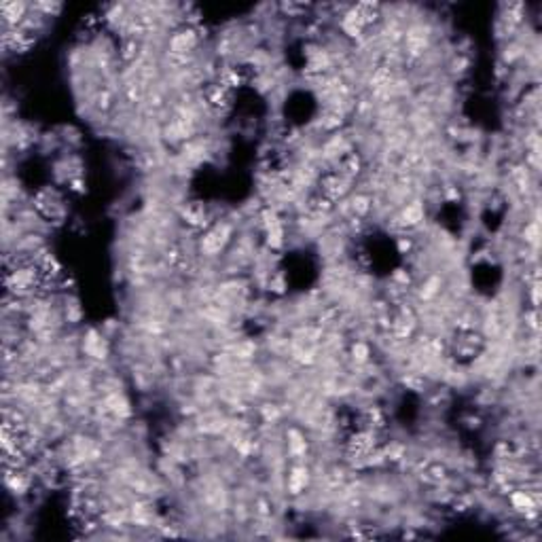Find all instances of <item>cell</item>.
<instances>
[{
    "instance_id": "cell-17",
    "label": "cell",
    "mask_w": 542,
    "mask_h": 542,
    "mask_svg": "<svg viewBox=\"0 0 542 542\" xmlns=\"http://www.w3.org/2000/svg\"><path fill=\"white\" fill-rule=\"evenodd\" d=\"M284 275H275V277H271V282H269V288L273 290V292H282L284 290Z\"/></svg>"
},
{
    "instance_id": "cell-6",
    "label": "cell",
    "mask_w": 542,
    "mask_h": 542,
    "mask_svg": "<svg viewBox=\"0 0 542 542\" xmlns=\"http://www.w3.org/2000/svg\"><path fill=\"white\" fill-rule=\"evenodd\" d=\"M85 352L94 358H104L106 356V345H104V341L96 333H89V339L85 341Z\"/></svg>"
},
{
    "instance_id": "cell-16",
    "label": "cell",
    "mask_w": 542,
    "mask_h": 542,
    "mask_svg": "<svg viewBox=\"0 0 542 542\" xmlns=\"http://www.w3.org/2000/svg\"><path fill=\"white\" fill-rule=\"evenodd\" d=\"M396 246H398V252H400V254H409V252H411V248H413V244H411V239H409V237H398Z\"/></svg>"
},
{
    "instance_id": "cell-11",
    "label": "cell",
    "mask_w": 542,
    "mask_h": 542,
    "mask_svg": "<svg viewBox=\"0 0 542 542\" xmlns=\"http://www.w3.org/2000/svg\"><path fill=\"white\" fill-rule=\"evenodd\" d=\"M203 218H205V214L199 205H189L184 210V220L189 225H203Z\"/></svg>"
},
{
    "instance_id": "cell-10",
    "label": "cell",
    "mask_w": 542,
    "mask_h": 542,
    "mask_svg": "<svg viewBox=\"0 0 542 542\" xmlns=\"http://www.w3.org/2000/svg\"><path fill=\"white\" fill-rule=\"evenodd\" d=\"M362 170V161L358 155H347V159L343 161V174L345 176H356V174Z\"/></svg>"
},
{
    "instance_id": "cell-2",
    "label": "cell",
    "mask_w": 542,
    "mask_h": 542,
    "mask_svg": "<svg viewBox=\"0 0 542 542\" xmlns=\"http://www.w3.org/2000/svg\"><path fill=\"white\" fill-rule=\"evenodd\" d=\"M511 502H513V509H517L519 513H526L528 517L530 515H536V498L530 494V492H521V489H517V492H511Z\"/></svg>"
},
{
    "instance_id": "cell-18",
    "label": "cell",
    "mask_w": 542,
    "mask_h": 542,
    "mask_svg": "<svg viewBox=\"0 0 542 542\" xmlns=\"http://www.w3.org/2000/svg\"><path fill=\"white\" fill-rule=\"evenodd\" d=\"M526 239L528 241H536L538 239V225L536 222H532V225L526 227Z\"/></svg>"
},
{
    "instance_id": "cell-4",
    "label": "cell",
    "mask_w": 542,
    "mask_h": 542,
    "mask_svg": "<svg viewBox=\"0 0 542 542\" xmlns=\"http://www.w3.org/2000/svg\"><path fill=\"white\" fill-rule=\"evenodd\" d=\"M307 481H309V470H307L305 466H296V468H292L290 479H288L290 492H292V494H301V492H303V487L307 485Z\"/></svg>"
},
{
    "instance_id": "cell-9",
    "label": "cell",
    "mask_w": 542,
    "mask_h": 542,
    "mask_svg": "<svg viewBox=\"0 0 542 542\" xmlns=\"http://www.w3.org/2000/svg\"><path fill=\"white\" fill-rule=\"evenodd\" d=\"M267 241L271 248H279L284 244V229H282V222L275 225V227H269L267 229Z\"/></svg>"
},
{
    "instance_id": "cell-13",
    "label": "cell",
    "mask_w": 542,
    "mask_h": 542,
    "mask_svg": "<svg viewBox=\"0 0 542 542\" xmlns=\"http://www.w3.org/2000/svg\"><path fill=\"white\" fill-rule=\"evenodd\" d=\"M439 288H441V279L436 277V275H432L428 282L424 284V288H422V296H424V299H432V296L439 292Z\"/></svg>"
},
{
    "instance_id": "cell-14",
    "label": "cell",
    "mask_w": 542,
    "mask_h": 542,
    "mask_svg": "<svg viewBox=\"0 0 542 542\" xmlns=\"http://www.w3.org/2000/svg\"><path fill=\"white\" fill-rule=\"evenodd\" d=\"M371 201H369V197H364V195H356L354 197V201H352V208H354V212L356 214H366L369 212V205Z\"/></svg>"
},
{
    "instance_id": "cell-15",
    "label": "cell",
    "mask_w": 542,
    "mask_h": 542,
    "mask_svg": "<svg viewBox=\"0 0 542 542\" xmlns=\"http://www.w3.org/2000/svg\"><path fill=\"white\" fill-rule=\"evenodd\" d=\"M136 53H138V43H136L134 39H129V41L123 45V53H121V55H123V60L129 62V60L136 58Z\"/></svg>"
},
{
    "instance_id": "cell-7",
    "label": "cell",
    "mask_w": 542,
    "mask_h": 542,
    "mask_svg": "<svg viewBox=\"0 0 542 542\" xmlns=\"http://www.w3.org/2000/svg\"><path fill=\"white\" fill-rule=\"evenodd\" d=\"M424 220V208H422V203H409L407 208H405V212H403V222L405 225H409V227H413V225H417V222H422Z\"/></svg>"
},
{
    "instance_id": "cell-5",
    "label": "cell",
    "mask_w": 542,
    "mask_h": 542,
    "mask_svg": "<svg viewBox=\"0 0 542 542\" xmlns=\"http://www.w3.org/2000/svg\"><path fill=\"white\" fill-rule=\"evenodd\" d=\"M205 100L212 104L214 108H222L227 102H229V89L227 87H222L220 83L218 85H212V87H208V91H205Z\"/></svg>"
},
{
    "instance_id": "cell-3",
    "label": "cell",
    "mask_w": 542,
    "mask_h": 542,
    "mask_svg": "<svg viewBox=\"0 0 542 542\" xmlns=\"http://www.w3.org/2000/svg\"><path fill=\"white\" fill-rule=\"evenodd\" d=\"M195 43H197V36H195V32H180V34H176V36L172 39V43H170V49H172V53H176V55H180V53H186V51H191L195 47Z\"/></svg>"
},
{
    "instance_id": "cell-12",
    "label": "cell",
    "mask_w": 542,
    "mask_h": 542,
    "mask_svg": "<svg viewBox=\"0 0 542 542\" xmlns=\"http://www.w3.org/2000/svg\"><path fill=\"white\" fill-rule=\"evenodd\" d=\"M369 356H371V349H369V345H366V343L356 341V343L352 345V358H354V360H358V362H366V360H369Z\"/></svg>"
},
{
    "instance_id": "cell-20",
    "label": "cell",
    "mask_w": 542,
    "mask_h": 542,
    "mask_svg": "<svg viewBox=\"0 0 542 542\" xmlns=\"http://www.w3.org/2000/svg\"><path fill=\"white\" fill-rule=\"evenodd\" d=\"M458 197H460V193H458L456 189H449L447 191V199H458Z\"/></svg>"
},
{
    "instance_id": "cell-1",
    "label": "cell",
    "mask_w": 542,
    "mask_h": 542,
    "mask_svg": "<svg viewBox=\"0 0 542 542\" xmlns=\"http://www.w3.org/2000/svg\"><path fill=\"white\" fill-rule=\"evenodd\" d=\"M229 227L227 225H222V227H216L214 231H210L205 237H203V241H201V250L203 252H208V254H216L222 246H225V241L229 239Z\"/></svg>"
},
{
    "instance_id": "cell-8",
    "label": "cell",
    "mask_w": 542,
    "mask_h": 542,
    "mask_svg": "<svg viewBox=\"0 0 542 542\" xmlns=\"http://www.w3.org/2000/svg\"><path fill=\"white\" fill-rule=\"evenodd\" d=\"M288 447H290V453L292 456H303V453L307 451V443H305V439L303 436L296 432V430H290L288 432Z\"/></svg>"
},
{
    "instance_id": "cell-19",
    "label": "cell",
    "mask_w": 542,
    "mask_h": 542,
    "mask_svg": "<svg viewBox=\"0 0 542 542\" xmlns=\"http://www.w3.org/2000/svg\"><path fill=\"white\" fill-rule=\"evenodd\" d=\"M430 475H432L434 479H443V477H445V468H443V466H432V468H430Z\"/></svg>"
}]
</instances>
